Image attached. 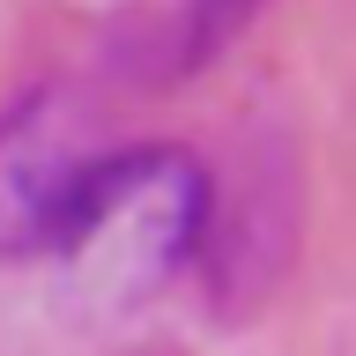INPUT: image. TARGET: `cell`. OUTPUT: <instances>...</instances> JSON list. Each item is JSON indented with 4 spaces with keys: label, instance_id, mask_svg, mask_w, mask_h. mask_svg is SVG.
I'll return each mask as SVG.
<instances>
[{
    "label": "cell",
    "instance_id": "6da1fadb",
    "mask_svg": "<svg viewBox=\"0 0 356 356\" xmlns=\"http://www.w3.org/2000/svg\"><path fill=\"white\" fill-rule=\"evenodd\" d=\"M208 230V171L171 141L104 149L89 200L60 260H74L104 297H149Z\"/></svg>",
    "mask_w": 356,
    "mask_h": 356
},
{
    "label": "cell",
    "instance_id": "7a4b0ae2",
    "mask_svg": "<svg viewBox=\"0 0 356 356\" xmlns=\"http://www.w3.org/2000/svg\"><path fill=\"white\" fill-rule=\"evenodd\" d=\"M104 149L60 89H30L0 111V260H60Z\"/></svg>",
    "mask_w": 356,
    "mask_h": 356
},
{
    "label": "cell",
    "instance_id": "3957f363",
    "mask_svg": "<svg viewBox=\"0 0 356 356\" xmlns=\"http://www.w3.org/2000/svg\"><path fill=\"white\" fill-rule=\"evenodd\" d=\"M252 0H186V22H178V67H200L216 60L222 44L245 30Z\"/></svg>",
    "mask_w": 356,
    "mask_h": 356
}]
</instances>
